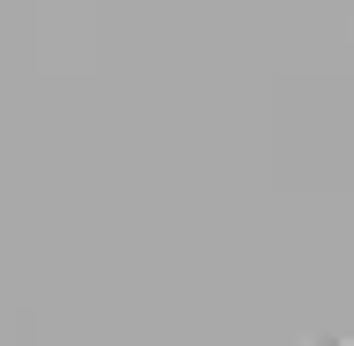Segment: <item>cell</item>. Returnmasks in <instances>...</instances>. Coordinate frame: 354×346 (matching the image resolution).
I'll return each instance as SVG.
<instances>
[{"mask_svg": "<svg viewBox=\"0 0 354 346\" xmlns=\"http://www.w3.org/2000/svg\"><path fill=\"white\" fill-rule=\"evenodd\" d=\"M332 346H354V339H332Z\"/></svg>", "mask_w": 354, "mask_h": 346, "instance_id": "1", "label": "cell"}]
</instances>
